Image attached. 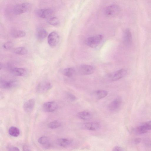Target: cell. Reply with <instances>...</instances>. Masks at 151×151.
<instances>
[{"label":"cell","mask_w":151,"mask_h":151,"mask_svg":"<svg viewBox=\"0 0 151 151\" xmlns=\"http://www.w3.org/2000/svg\"><path fill=\"white\" fill-rule=\"evenodd\" d=\"M103 38L101 34H98L89 37L86 40V43L88 46L95 48L98 46L100 43Z\"/></svg>","instance_id":"obj_1"},{"label":"cell","mask_w":151,"mask_h":151,"mask_svg":"<svg viewBox=\"0 0 151 151\" xmlns=\"http://www.w3.org/2000/svg\"><path fill=\"white\" fill-rule=\"evenodd\" d=\"M31 7L30 4L24 2L15 5L13 8V12L16 15H19L29 10Z\"/></svg>","instance_id":"obj_2"},{"label":"cell","mask_w":151,"mask_h":151,"mask_svg":"<svg viewBox=\"0 0 151 151\" xmlns=\"http://www.w3.org/2000/svg\"><path fill=\"white\" fill-rule=\"evenodd\" d=\"M119 8L116 4H113L107 6L105 9L104 12L106 15L109 17H114L119 12Z\"/></svg>","instance_id":"obj_3"},{"label":"cell","mask_w":151,"mask_h":151,"mask_svg":"<svg viewBox=\"0 0 151 151\" xmlns=\"http://www.w3.org/2000/svg\"><path fill=\"white\" fill-rule=\"evenodd\" d=\"M35 13L38 17L41 18L48 19L53 16V12L51 9L44 8L37 10Z\"/></svg>","instance_id":"obj_4"},{"label":"cell","mask_w":151,"mask_h":151,"mask_svg":"<svg viewBox=\"0 0 151 151\" xmlns=\"http://www.w3.org/2000/svg\"><path fill=\"white\" fill-rule=\"evenodd\" d=\"M151 130V121L143 123L142 125L135 128L134 131L138 134H142Z\"/></svg>","instance_id":"obj_5"},{"label":"cell","mask_w":151,"mask_h":151,"mask_svg":"<svg viewBox=\"0 0 151 151\" xmlns=\"http://www.w3.org/2000/svg\"><path fill=\"white\" fill-rule=\"evenodd\" d=\"M59 40V35L56 32H51L48 36V43L51 47H54L56 46L58 44Z\"/></svg>","instance_id":"obj_6"},{"label":"cell","mask_w":151,"mask_h":151,"mask_svg":"<svg viewBox=\"0 0 151 151\" xmlns=\"http://www.w3.org/2000/svg\"><path fill=\"white\" fill-rule=\"evenodd\" d=\"M122 103V100L120 97H118L111 101L108 106L109 110L112 112L117 111L120 107Z\"/></svg>","instance_id":"obj_7"},{"label":"cell","mask_w":151,"mask_h":151,"mask_svg":"<svg viewBox=\"0 0 151 151\" xmlns=\"http://www.w3.org/2000/svg\"><path fill=\"white\" fill-rule=\"evenodd\" d=\"M58 108L57 103L54 101H49L44 103L42 106V109L46 112H52L56 110Z\"/></svg>","instance_id":"obj_8"},{"label":"cell","mask_w":151,"mask_h":151,"mask_svg":"<svg viewBox=\"0 0 151 151\" xmlns=\"http://www.w3.org/2000/svg\"><path fill=\"white\" fill-rule=\"evenodd\" d=\"M83 128L88 130L97 131L99 130L101 127L100 124L96 122H86L83 124Z\"/></svg>","instance_id":"obj_9"},{"label":"cell","mask_w":151,"mask_h":151,"mask_svg":"<svg viewBox=\"0 0 151 151\" xmlns=\"http://www.w3.org/2000/svg\"><path fill=\"white\" fill-rule=\"evenodd\" d=\"M52 87V85L50 82L43 81L40 83L37 88V91L39 93L46 91L50 89Z\"/></svg>","instance_id":"obj_10"},{"label":"cell","mask_w":151,"mask_h":151,"mask_svg":"<svg viewBox=\"0 0 151 151\" xmlns=\"http://www.w3.org/2000/svg\"><path fill=\"white\" fill-rule=\"evenodd\" d=\"M79 70L83 74L88 75L91 74L93 72L94 68L91 65H83L80 66Z\"/></svg>","instance_id":"obj_11"},{"label":"cell","mask_w":151,"mask_h":151,"mask_svg":"<svg viewBox=\"0 0 151 151\" xmlns=\"http://www.w3.org/2000/svg\"><path fill=\"white\" fill-rule=\"evenodd\" d=\"M17 84V82L15 81L1 80L0 86L4 89H9L14 87Z\"/></svg>","instance_id":"obj_12"},{"label":"cell","mask_w":151,"mask_h":151,"mask_svg":"<svg viewBox=\"0 0 151 151\" xmlns=\"http://www.w3.org/2000/svg\"><path fill=\"white\" fill-rule=\"evenodd\" d=\"M48 35L46 30L41 27H38L36 30V36L37 39L40 41L44 40Z\"/></svg>","instance_id":"obj_13"},{"label":"cell","mask_w":151,"mask_h":151,"mask_svg":"<svg viewBox=\"0 0 151 151\" xmlns=\"http://www.w3.org/2000/svg\"><path fill=\"white\" fill-rule=\"evenodd\" d=\"M123 40L124 44L129 46L132 44V37L130 30L127 28L124 31L123 35Z\"/></svg>","instance_id":"obj_14"},{"label":"cell","mask_w":151,"mask_h":151,"mask_svg":"<svg viewBox=\"0 0 151 151\" xmlns=\"http://www.w3.org/2000/svg\"><path fill=\"white\" fill-rule=\"evenodd\" d=\"M127 73V70L124 69H119L115 72L111 77L112 81H117L124 76Z\"/></svg>","instance_id":"obj_15"},{"label":"cell","mask_w":151,"mask_h":151,"mask_svg":"<svg viewBox=\"0 0 151 151\" xmlns=\"http://www.w3.org/2000/svg\"><path fill=\"white\" fill-rule=\"evenodd\" d=\"M35 104L33 99H29L26 101L23 106V109L26 112H31L33 110Z\"/></svg>","instance_id":"obj_16"},{"label":"cell","mask_w":151,"mask_h":151,"mask_svg":"<svg viewBox=\"0 0 151 151\" xmlns=\"http://www.w3.org/2000/svg\"><path fill=\"white\" fill-rule=\"evenodd\" d=\"M27 70L23 68H15L11 70L12 73L17 76H22L25 75L27 73Z\"/></svg>","instance_id":"obj_17"},{"label":"cell","mask_w":151,"mask_h":151,"mask_svg":"<svg viewBox=\"0 0 151 151\" xmlns=\"http://www.w3.org/2000/svg\"><path fill=\"white\" fill-rule=\"evenodd\" d=\"M58 145L63 147H67L70 146L72 144V140L67 138H61L58 140Z\"/></svg>","instance_id":"obj_18"},{"label":"cell","mask_w":151,"mask_h":151,"mask_svg":"<svg viewBox=\"0 0 151 151\" xmlns=\"http://www.w3.org/2000/svg\"><path fill=\"white\" fill-rule=\"evenodd\" d=\"M40 144L43 146L45 148H49L51 146V143L49 138L45 136H43L40 137L38 140Z\"/></svg>","instance_id":"obj_19"},{"label":"cell","mask_w":151,"mask_h":151,"mask_svg":"<svg viewBox=\"0 0 151 151\" xmlns=\"http://www.w3.org/2000/svg\"><path fill=\"white\" fill-rule=\"evenodd\" d=\"M93 94L97 99L99 100L105 97L108 94V92L105 90H99L95 91Z\"/></svg>","instance_id":"obj_20"},{"label":"cell","mask_w":151,"mask_h":151,"mask_svg":"<svg viewBox=\"0 0 151 151\" xmlns=\"http://www.w3.org/2000/svg\"><path fill=\"white\" fill-rule=\"evenodd\" d=\"M77 116L78 118L81 119L88 120L91 119L92 115L90 112L82 111L78 113L77 114Z\"/></svg>","instance_id":"obj_21"},{"label":"cell","mask_w":151,"mask_h":151,"mask_svg":"<svg viewBox=\"0 0 151 151\" xmlns=\"http://www.w3.org/2000/svg\"><path fill=\"white\" fill-rule=\"evenodd\" d=\"M11 35L13 37L17 38L24 37L26 35V33L23 30H17L12 31Z\"/></svg>","instance_id":"obj_22"},{"label":"cell","mask_w":151,"mask_h":151,"mask_svg":"<svg viewBox=\"0 0 151 151\" xmlns=\"http://www.w3.org/2000/svg\"><path fill=\"white\" fill-rule=\"evenodd\" d=\"M13 52L15 54L23 55L27 53V50L24 47H16L13 50Z\"/></svg>","instance_id":"obj_23"},{"label":"cell","mask_w":151,"mask_h":151,"mask_svg":"<svg viewBox=\"0 0 151 151\" xmlns=\"http://www.w3.org/2000/svg\"><path fill=\"white\" fill-rule=\"evenodd\" d=\"M9 132L11 136L14 137H17L20 134V131L18 128L12 126L9 128Z\"/></svg>","instance_id":"obj_24"},{"label":"cell","mask_w":151,"mask_h":151,"mask_svg":"<svg viewBox=\"0 0 151 151\" xmlns=\"http://www.w3.org/2000/svg\"><path fill=\"white\" fill-rule=\"evenodd\" d=\"M75 72V69L72 68H66L63 71V75L65 76L69 77L73 76Z\"/></svg>","instance_id":"obj_25"},{"label":"cell","mask_w":151,"mask_h":151,"mask_svg":"<svg viewBox=\"0 0 151 151\" xmlns=\"http://www.w3.org/2000/svg\"><path fill=\"white\" fill-rule=\"evenodd\" d=\"M47 22L50 24L54 26H57L60 23V21L58 18L54 16L48 19Z\"/></svg>","instance_id":"obj_26"},{"label":"cell","mask_w":151,"mask_h":151,"mask_svg":"<svg viewBox=\"0 0 151 151\" xmlns=\"http://www.w3.org/2000/svg\"><path fill=\"white\" fill-rule=\"evenodd\" d=\"M61 123L59 121L55 120L50 122L48 124V127L51 129H54L60 126Z\"/></svg>","instance_id":"obj_27"},{"label":"cell","mask_w":151,"mask_h":151,"mask_svg":"<svg viewBox=\"0 0 151 151\" xmlns=\"http://www.w3.org/2000/svg\"><path fill=\"white\" fill-rule=\"evenodd\" d=\"M13 46V44L12 42L9 41L4 43L3 47L6 50H9L11 49Z\"/></svg>","instance_id":"obj_28"},{"label":"cell","mask_w":151,"mask_h":151,"mask_svg":"<svg viewBox=\"0 0 151 151\" xmlns=\"http://www.w3.org/2000/svg\"><path fill=\"white\" fill-rule=\"evenodd\" d=\"M67 95L68 98L71 101H75L77 99L75 95L70 93H67Z\"/></svg>","instance_id":"obj_29"},{"label":"cell","mask_w":151,"mask_h":151,"mask_svg":"<svg viewBox=\"0 0 151 151\" xmlns=\"http://www.w3.org/2000/svg\"><path fill=\"white\" fill-rule=\"evenodd\" d=\"M7 149L8 151H20L18 147L14 146L8 147Z\"/></svg>","instance_id":"obj_30"},{"label":"cell","mask_w":151,"mask_h":151,"mask_svg":"<svg viewBox=\"0 0 151 151\" xmlns=\"http://www.w3.org/2000/svg\"><path fill=\"white\" fill-rule=\"evenodd\" d=\"M112 151H124L123 149L119 146H116L113 149Z\"/></svg>","instance_id":"obj_31"},{"label":"cell","mask_w":151,"mask_h":151,"mask_svg":"<svg viewBox=\"0 0 151 151\" xmlns=\"http://www.w3.org/2000/svg\"><path fill=\"white\" fill-rule=\"evenodd\" d=\"M23 151H30L27 145L23 146Z\"/></svg>","instance_id":"obj_32"},{"label":"cell","mask_w":151,"mask_h":151,"mask_svg":"<svg viewBox=\"0 0 151 151\" xmlns=\"http://www.w3.org/2000/svg\"><path fill=\"white\" fill-rule=\"evenodd\" d=\"M134 141L136 144H138L140 142L141 139L139 138H137L135 139Z\"/></svg>","instance_id":"obj_33"}]
</instances>
